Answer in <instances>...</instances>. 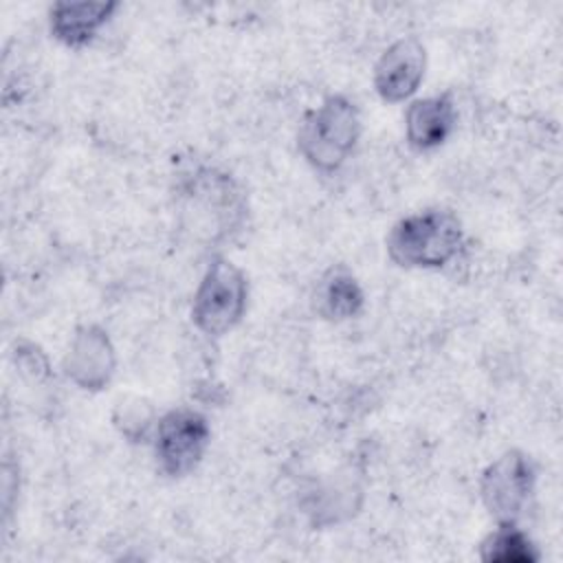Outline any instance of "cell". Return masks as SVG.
Returning a JSON list of instances; mask_svg holds the SVG:
<instances>
[{
	"label": "cell",
	"instance_id": "1",
	"mask_svg": "<svg viewBox=\"0 0 563 563\" xmlns=\"http://www.w3.org/2000/svg\"><path fill=\"white\" fill-rule=\"evenodd\" d=\"M464 246L462 220L442 207L402 216L385 238L387 255L402 268L438 271L451 264Z\"/></svg>",
	"mask_w": 563,
	"mask_h": 563
},
{
	"label": "cell",
	"instance_id": "2",
	"mask_svg": "<svg viewBox=\"0 0 563 563\" xmlns=\"http://www.w3.org/2000/svg\"><path fill=\"white\" fill-rule=\"evenodd\" d=\"M361 130L356 103L345 95H328L303 117L297 132V147L312 169L332 174L352 156Z\"/></svg>",
	"mask_w": 563,
	"mask_h": 563
},
{
	"label": "cell",
	"instance_id": "3",
	"mask_svg": "<svg viewBox=\"0 0 563 563\" xmlns=\"http://www.w3.org/2000/svg\"><path fill=\"white\" fill-rule=\"evenodd\" d=\"M249 282L240 266L213 257L205 268L191 301V321L207 336L229 334L246 312Z\"/></svg>",
	"mask_w": 563,
	"mask_h": 563
},
{
	"label": "cell",
	"instance_id": "4",
	"mask_svg": "<svg viewBox=\"0 0 563 563\" xmlns=\"http://www.w3.org/2000/svg\"><path fill=\"white\" fill-rule=\"evenodd\" d=\"M211 444V427L205 413L191 407L165 411L152 433L154 457L167 477H187L202 462Z\"/></svg>",
	"mask_w": 563,
	"mask_h": 563
},
{
	"label": "cell",
	"instance_id": "5",
	"mask_svg": "<svg viewBox=\"0 0 563 563\" xmlns=\"http://www.w3.org/2000/svg\"><path fill=\"white\" fill-rule=\"evenodd\" d=\"M537 484V466L521 449L497 455L479 477V497L497 523H517L530 504Z\"/></svg>",
	"mask_w": 563,
	"mask_h": 563
},
{
	"label": "cell",
	"instance_id": "6",
	"mask_svg": "<svg viewBox=\"0 0 563 563\" xmlns=\"http://www.w3.org/2000/svg\"><path fill=\"white\" fill-rule=\"evenodd\" d=\"M62 372L79 389H106L117 372V350L108 330L97 323L79 325L64 354Z\"/></svg>",
	"mask_w": 563,
	"mask_h": 563
},
{
	"label": "cell",
	"instance_id": "7",
	"mask_svg": "<svg viewBox=\"0 0 563 563\" xmlns=\"http://www.w3.org/2000/svg\"><path fill=\"white\" fill-rule=\"evenodd\" d=\"M427 51L416 35L394 40L376 59L372 84L385 103H402L416 95L424 79Z\"/></svg>",
	"mask_w": 563,
	"mask_h": 563
},
{
	"label": "cell",
	"instance_id": "8",
	"mask_svg": "<svg viewBox=\"0 0 563 563\" xmlns=\"http://www.w3.org/2000/svg\"><path fill=\"white\" fill-rule=\"evenodd\" d=\"M457 123L451 92L413 99L405 110V139L416 152H431L446 143Z\"/></svg>",
	"mask_w": 563,
	"mask_h": 563
},
{
	"label": "cell",
	"instance_id": "9",
	"mask_svg": "<svg viewBox=\"0 0 563 563\" xmlns=\"http://www.w3.org/2000/svg\"><path fill=\"white\" fill-rule=\"evenodd\" d=\"M117 9H119V2H114V0H106V2L62 0V2H55L48 11L51 35L68 48H84L110 22V18L114 15Z\"/></svg>",
	"mask_w": 563,
	"mask_h": 563
},
{
	"label": "cell",
	"instance_id": "10",
	"mask_svg": "<svg viewBox=\"0 0 563 563\" xmlns=\"http://www.w3.org/2000/svg\"><path fill=\"white\" fill-rule=\"evenodd\" d=\"M312 303L319 317L328 321H345L363 310L365 292L352 271L332 266L317 282Z\"/></svg>",
	"mask_w": 563,
	"mask_h": 563
},
{
	"label": "cell",
	"instance_id": "11",
	"mask_svg": "<svg viewBox=\"0 0 563 563\" xmlns=\"http://www.w3.org/2000/svg\"><path fill=\"white\" fill-rule=\"evenodd\" d=\"M479 559L484 563H537L541 552L517 523H497L479 543Z\"/></svg>",
	"mask_w": 563,
	"mask_h": 563
},
{
	"label": "cell",
	"instance_id": "12",
	"mask_svg": "<svg viewBox=\"0 0 563 563\" xmlns=\"http://www.w3.org/2000/svg\"><path fill=\"white\" fill-rule=\"evenodd\" d=\"M117 409H119V413L114 416V422L121 429V433L128 435L130 440L145 438L150 427L156 424V422H152V409L147 405H143L139 398L134 402H125V405L121 402Z\"/></svg>",
	"mask_w": 563,
	"mask_h": 563
},
{
	"label": "cell",
	"instance_id": "13",
	"mask_svg": "<svg viewBox=\"0 0 563 563\" xmlns=\"http://www.w3.org/2000/svg\"><path fill=\"white\" fill-rule=\"evenodd\" d=\"M15 365H18V369H20V374L24 378L42 380V378H46L51 374L48 358L33 343H20L18 345V350H15Z\"/></svg>",
	"mask_w": 563,
	"mask_h": 563
}]
</instances>
